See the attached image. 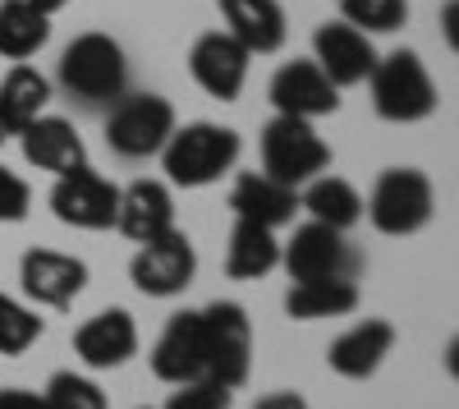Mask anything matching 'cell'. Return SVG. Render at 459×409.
Listing matches in <instances>:
<instances>
[{
    "label": "cell",
    "instance_id": "6da1fadb",
    "mask_svg": "<svg viewBox=\"0 0 459 409\" xmlns=\"http://www.w3.org/2000/svg\"><path fill=\"white\" fill-rule=\"evenodd\" d=\"M239 152H244V138L230 125L194 120L166 138L161 170H166V184H175V189H207V184L235 170Z\"/></svg>",
    "mask_w": 459,
    "mask_h": 409
},
{
    "label": "cell",
    "instance_id": "7a4b0ae2",
    "mask_svg": "<svg viewBox=\"0 0 459 409\" xmlns=\"http://www.w3.org/2000/svg\"><path fill=\"white\" fill-rule=\"evenodd\" d=\"M56 79L69 97H79L83 106H110L129 92V60L125 47L110 32H79L60 51Z\"/></svg>",
    "mask_w": 459,
    "mask_h": 409
},
{
    "label": "cell",
    "instance_id": "3957f363",
    "mask_svg": "<svg viewBox=\"0 0 459 409\" xmlns=\"http://www.w3.org/2000/svg\"><path fill=\"white\" fill-rule=\"evenodd\" d=\"M372 110L391 125H418L437 110V83L418 51H391L377 56V69L368 74Z\"/></svg>",
    "mask_w": 459,
    "mask_h": 409
},
{
    "label": "cell",
    "instance_id": "277c9868",
    "mask_svg": "<svg viewBox=\"0 0 459 409\" xmlns=\"http://www.w3.org/2000/svg\"><path fill=\"white\" fill-rule=\"evenodd\" d=\"M363 212H368V221H372V231L391 235V239H404V235H418V231L432 221V212H437V189H432V179H428L423 170L391 166V170L377 175Z\"/></svg>",
    "mask_w": 459,
    "mask_h": 409
},
{
    "label": "cell",
    "instance_id": "5b68a950",
    "mask_svg": "<svg viewBox=\"0 0 459 409\" xmlns=\"http://www.w3.org/2000/svg\"><path fill=\"white\" fill-rule=\"evenodd\" d=\"M179 129L175 106L161 92H125L120 101H110L106 116V147L125 161H147L161 157L166 138Z\"/></svg>",
    "mask_w": 459,
    "mask_h": 409
},
{
    "label": "cell",
    "instance_id": "8992f818",
    "mask_svg": "<svg viewBox=\"0 0 459 409\" xmlns=\"http://www.w3.org/2000/svg\"><path fill=\"white\" fill-rule=\"evenodd\" d=\"M257 147H262V175L285 184V189H303L308 179L331 170V147L313 129V120H294V116L266 120Z\"/></svg>",
    "mask_w": 459,
    "mask_h": 409
},
{
    "label": "cell",
    "instance_id": "52a82bcc",
    "mask_svg": "<svg viewBox=\"0 0 459 409\" xmlns=\"http://www.w3.org/2000/svg\"><path fill=\"white\" fill-rule=\"evenodd\" d=\"M203 318V354H207V378L239 391L253 373V322L235 300H216L198 309Z\"/></svg>",
    "mask_w": 459,
    "mask_h": 409
},
{
    "label": "cell",
    "instance_id": "ba28073f",
    "mask_svg": "<svg viewBox=\"0 0 459 409\" xmlns=\"http://www.w3.org/2000/svg\"><path fill=\"white\" fill-rule=\"evenodd\" d=\"M281 267L290 272V281H359L363 257L344 239V231H331L322 221H303L281 244Z\"/></svg>",
    "mask_w": 459,
    "mask_h": 409
},
{
    "label": "cell",
    "instance_id": "9c48e42d",
    "mask_svg": "<svg viewBox=\"0 0 459 409\" xmlns=\"http://www.w3.org/2000/svg\"><path fill=\"white\" fill-rule=\"evenodd\" d=\"M194 276H198V248L179 226L138 244L134 263H129V281L147 300H175V294L194 285Z\"/></svg>",
    "mask_w": 459,
    "mask_h": 409
},
{
    "label": "cell",
    "instance_id": "30bf717a",
    "mask_svg": "<svg viewBox=\"0 0 459 409\" xmlns=\"http://www.w3.org/2000/svg\"><path fill=\"white\" fill-rule=\"evenodd\" d=\"M115 207H120V189L97 175L92 166H79L56 179L51 189V212L56 221H65V226L74 231H110L115 226Z\"/></svg>",
    "mask_w": 459,
    "mask_h": 409
},
{
    "label": "cell",
    "instance_id": "8fae6325",
    "mask_svg": "<svg viewBox=\"0 0 459 409\" xmlns=\"http://www.w3.org/2000/svg\"><path fill=\"white\" fill-rule=\"evenodd\" d=\"M19 285L37 309H69L88 290V263L60 248H28L19 263Z\"/></svg>",
    "mask_w": 459,
    "mask_h": 409
},
{
    "label": "cell",
    "instance_id": "7c38bea8",
    "mask_svg": "<svg viewBox=\"0 0 459 409\" xmlns=\"http://www.w3.org/2000/svg\"><path fill=\"white\" fill-rule=\"evenodd\" d=\"M248 65H253V56L225 28L203 32L198 42H194V51H188V74H194V83L207 97H216V101H235L244 92Z\"/></svg>",
    "mask_w": 459,
    "mask_h": 409
},
{
    "label": "cell",
    "instance_id": "4fadbf2b",
    "mask_svg": "<svg viewBox=\"0 0 459 409\" xmlns=\"http://www.w3.org/2000/svg\"><path fill=\"white\" fill-rule=\"evenodd\" d=\"M272 97L276 116H294V120H322L340 110V88L326 79V74L313 60H290L272 74Z\"/></svg>",
    "mask_w": 459,
    "mask_h": 409
},
{
    "label": "cell",
    "instance_id": "5bb4252c",
    "mask_svg": "<svg viewBox=\"0 0 459 409\" xmlns=\"http://www.w3.org/2000/svg\"><path fill=\"white\" fill-rule=\"evenodd\" d=\"M313 65L326 74L335 88H359L377 69V47H372L368 32L335 19V23H322L313 32Z\"/></svg>",
    "mask_w": 459,
    "mask_h": 409
},
{
    "label": "cell",
    "instance_id": "9a60e30c",
    "mask_svg": "<svg viewBox=\"0 0 459 409\" xmlns=\"http://www.w3.org/2000/svg\"><path fill=\"white\" fill-rule=\"evenodd\" d=\"M74 354L92 373H110V368H125L138 354V322L125 309H101L97 318H88L74 331Z\"/></svg>",
    "mask_w": 459,
    "mask_h": 409
},
{
    "label": "cell",
    "instance_id": "2e32d148",
    "mask_svg": "<svg viewBox=\"0 0 459 409\" xmlns=\"http://www.w3.org/2000/svg\"><path fill=\"white\" fill-rule=\"evenodd\" d=\"M391 350H395V326L386 318H363L326 345V363L344 382H368L391 359Z\"/></svg>",
    "mask_w": 459,
    "mask_h": 409
},
{
    "label": "cell",
    "instance_id": "e0dca14e",
    "mask_svg": "<svg viewBox=\"0 0 459 409\" xmlns=\"http://www.w3.org/2000/svg\"><path fill=\"white\" fill-rule=\"evenodd\" d=\"M152 373L170 387H184V382H198L207 378V354H203V318L198 309L188 313H175L166 322V331L152 345Z\"/></svg>",
    "mask_w": 459,
    "mask_h": 409
},
{
    "label": "cell",
    "instance_id": "ac0fdd59",
    "mask_svg": "<svg viewBox=\"0 0 459 409\" xmlns=\"http://www.w3.org/2000/svg\"><path fill=\"white\" fill-rule=\"evenodd\" d=\"M115 231L134 244H147L166 231H175V194L166 179H134L120 189V207H115Z\"/></svg>",
    "mask_w": 459,
    "mask_h": 409
},
{
    "label": "cell",
    "instance_id": "d6986e66",
    "mask_svg": "<svg viewBox=\"0 0 459 409\" xmlns=\"http://www.w3.org/2000/svg\"><path fill=\"white\" fill-rule=\"evenodd\" d=\"M216 10L225 19V32L235 37L248 56H272L290 37L281 0H216Z\"/></svg>",
    "mask_w": 459,
    "mask_h": 409
},
{
    "label": "cell",
    "instance_id": "ffe728a7",
    "mask_svg": "<svg viewBox=\"0 0 459 409\" xmlns=\"http://www.w3.org/2000/svg\"><path fill=\"white\" fill-rule=\"evenodd\" d=\"M19 143H23V161L37 166V170H47V175H56V179L69 175V170H79V166H88V147H83L79 129H74L69 120H60V116H37L19 134Z\"/></svg>",
    "mask_w": 459,
    "mask_h": 409
},
{
    "label": "cell",
    "instance_id": "44dd1931",
    "mask_svg": "<svg viewBox=\"0 0 459 409\" xmlns=\"http://www.w3.org/2000/svg\"><path fill=\"white\" fill-rule=\"evenodd\" d=\"M230 212H235V221H253V226L281 231L299 212V189H285V184L266 179L262 170H244L230 184Z\"/></svg>",
    "mask_w": 459,
    "mask_h": 409
},
{
    "label": "cell",
    "instance_id": "7402d4cb",
    "mask_svg": "<svg viewBox=\"0 0 459 409\" xmlns=\"http://www.w3.org/2000/svg\"><path fill=\"white\" fill-rule=\"evenodd\" d=\"M51 101V79L37 65H14L5 79H0V125L5 134H23L37 116H47Z\"/></svg>",
    "mask_w": 459,
    "mask_h": 409
},
{
    "label": "cell",
    "instance_id": "603a6c76",
    "mask_svg": "<svg viewBox=\"0 0 459 409\" xmlns=\"http://www.w3.org/2000/svg\"><path fill=\"white\" fill-rule=\"evenodd\" d=\"M299 207L308 212V221H322V226H331V231H350V226L363 221V194L354 189L350 179H340L331 170L303 184Z\"/></svg>",
    "mask_w": 459,
    "mask_h": 409
},
{
    "label": "cell",
    "instance_id": "cb8c5ba5",
    "mask_svg": "<svg viewBox=\"0 0 459 409\" xmlns=\"http://www.w3.org/2000/svg\"><path fill=\"white\" fill-rule=\"evenodd\" d=\"M281 267V239L276 231L253 226V221H235L225 244V276L230 281H262L266 272Z\"/></svg>",
    "mask_w": 459,
    "mask_h": 409
},
{
    "label": "cell",
    "instance_id": "d4e9b609",
    "mask_svg": "<svg viewBox=\"0 0 459 409\" xmlns=\"http://www.w3.org/2000/svg\"><path fill=\"white\" fill-rule=\"evenodd\" d=\"M359 309V281H294L285 290V313L294 322L344 318Z\"/></svg>",
    "mask_w": 459,
    "mask_h": 409
},
{
    "label": "cell",
    "instance_id": "484cf974",
    "mask_svg": "<svg viewBox=\"0 0 459 409\" xmlns=\"http://www.w3.org/2000/svg\"><path fill=\"white\" fill-rule=\"evenodd\" d=\"M51 42V19L28 0H0V56L23 65Z\"/></svg>",
    "mask_w": 459,
    "mask_h": 409
},
{
    "label": "cell",
    "instance_id": "4316f807",
    "mask_svg": "<svg viewBox=\"0 0 459 409\" xmlns=\"http://www.w3.org/2000/svg\"><path fill=\"white\" fill-rule=\"evenodd\" d=\"M42 331H47V322L37 318V309H28V304H19L14 294H5L0 290V354H28L37 341H42Z\"/></svg>",
    "mask_w": 459,
    "mask_h": 409
},
{
    "label": "cell",
    "instance_id": "83f0119b",
    "mask_svg": "<svg viewBox=\"0 0 459 409\" xmlns=\"http://www.w3.org/2000/svg\"><path fill=\"white\" fill-rule=\"evenodd\" d=\"M340 19L368 37L395 32L409 19V0H340Z\"/></svg>",
    "mask_w": 459,
    "mask_h": 409
},
{
    "label": "cell",
    "instance_id": "f1b7e54d",
    "mask_svg": "<svg viewBox=\"0 0 459 409\" xmlns=\"http://www.w3.org/2000/svg\"><path fill=\"white\" fill-rule=\"evenodd\" d=\"M42 409H110L106 391L83 373H56L42 391Z\"/></svg>",
    "mask_w": 459,
    "mask_h": 409
},
{
    "label": "cell",
    "instance_id": "f546056e",
    "mask_svg": "<svg viewBox=\"0 0 459 409\" xmlns=\"http://www.w3.org/2000/svg\"><path fill=\"white\" fill-rule=\"evenodd\" d=\"M230 405H235V391L221 387V382H212V378L184 382V387H175L170 400H166V409H230Z\"/></svg>",
    "mask_w": 459,
    "mask_h": 409
},
{
    "label": "cell",
    "instance_id": "4dcf8cb0",
    "mask_svg": "<svg viewBox=\"0 0 459 409\" xmlns=\"http://www.w3.org/2000/svg\"><path fill=\"white\" fill-rule=\"evenodd\" d=\"M28 207H32V189H28V179L0 166V221H5V226H14V221H23V216H28Z\"/></svg>",
    "mask_w": 459,
    "mask_h": 409
},
{
    "label": "cell",
    "instance_id": "1f68e13d",
    "mask_svg": "<svg viewBox=\"0 0 459 409\" xmlns=\"http://www.w3.org/2000/svg\"><path fill=\"white\" fill-rule=\"evenodd\" d=\"M0 409H42V391H28V387H0Z\"/></svg>",
    "mask_w": 459,
    "mask_h": 409
},
{
    "label": "cell",
    "instance_id": "d6a6232c",
    "mask_svg": "<svg viewBox=\"0 0 459 409\" xmlns=\"http://www.w3.org/2000/svg\"><path fill=\"white\" fill-rule=\"evenodd\" d=\"M253 409H308V400H303L299 391H272V396H262Z\"/></svg>",
    "mask_w": 459,
    "mask_h": 409
},
{
    "label": "cell",
    "instance_id": "836d02e7",
    "mask_svg": "<svg viewBox=\"0 0 459 409\" xmlns=\"http://www.w3.org/2000/svg\"><path fill=\"white\" fill-rule=\"evenodd\" d=\"M441 19H446V37H450V47H459V32H455V23H459V0H446Z\"/></svg>",
    "mask_w": 459,
    "mask_h": 409
},
{
    "label": "cell",
    "instance_id": "e575fe53",
    "mask_svg": "<svg viewBox=\"0 0 459 409\" xmlns=\"http://www.w3.org/2000/svg\"><path fill=\"white\" fill-rule=\"evenodd\" d=\"M28 5H32V10H42V14L51 19V14H60V10L69 5V0H28Z\"/></svg>",
    "mask_w": 459,
    "mask_h": 409
},
{
    "label": "cell",
    "instance_id": "d590c367",
    "mask_svg": "<svg viewBox=\"0 0 459 409\" xmlns=\"http://www.w3.org/2000/svg\"><path fill=\"white\" fill-rule=\"evenodd\" d=\"M5 138H10V134H5V125H0V147H5Z\"/></svg>",
    "mask_w": 459,
    "mask_h": 409
}]
</instances>
